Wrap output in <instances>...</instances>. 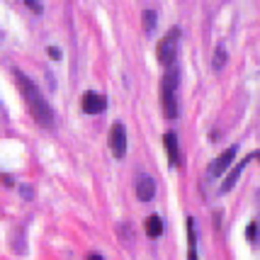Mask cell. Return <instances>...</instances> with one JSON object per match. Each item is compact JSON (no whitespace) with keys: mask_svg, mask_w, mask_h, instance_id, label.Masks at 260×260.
<instances>
[{"mask_svg":"<svg viewBox=\"0 0 260 260\" xmlns=\"http://www.w3.org/2000/svg\"><path fill=\"white\" fill-rule=\"evenodd\" d=\"M224 63H226V51H224V46L219 44L214 49V63H212V66H214V71H221Z\"/></svg>","mask_w":260,"mask_h":260,"instance_id":"obj_12","label":"cell"},{"mask_svg":"<svg viewBox=\"0 0 260 260\" xmlns=\"http://www.w3.org/2000/svg\"><path fill=\"white\" fill-rule=\"evenodd\" d=\"M3 182H5V185H10V187H12V178H10V175H3Z\"/></svg>","mask_w":260,"mask_h":260,"instance_id":"obj_18","label":"cell"},{"mask_svg":"<svg viewBox=\"0 0 260 260\" xmlns=\"http://www.w3.org/2000/svg\"><path fill=\"white\" fill-rule=\"evenodd\" d=\"M255 234H258V224L253 221V224H248V229H246V236H248V241H255Z\"/></svg>","mask_w":260,"mask_h":260,"instance_id":"obj_15","label":"cell"},{"mask_svg":"<svg viewBox=\"0 0 260 260\" xmlns=\"http://www.w3.org/2000/svg\"><path fill=\"white\" fill-rule=\"evenodd\" d=\"M24 5H27V8H32L37 15H42V3H39V0H24Z\"/></svg>","mask_w":260,"mask_h":260,"instance_id":"obj_14","label":"cell"},{"mask_svg":"<svg viewBox=\"0 0 260 260\" xmlns=\"http://www.w3.org/2000/svg\"><path fill=\"white\" fill-rule=\"evenodd\" d=\"M187 260H197V231L192 216H187Z\"/></svg>","mask_w":260,"mask_h":260,"instance_id":"obj_10","label":"cell"},{"mask_svg":"<svg viewBox=\"0 0 260 260\" xmlns=\"http://www.w3.org/2000/svg\"><path fill=\"white\" fill-rule=\"evenodd\" d=\"M178 88H180V68L170 66L160 80V105H163L166 119H178V114H180Z\"/></svg>","mask_w":260,"mask_h":260,"instance_id":"obj_2","label":"cell"},{"mask_svg":"<svg viewBox=\"0 0 260 260\" xmlns=\"http://www.w3.org/2000/svg\"><path fill=\"white\" fill-rule=\"evenodd\" d=\"M163 146H166L170 166L178 168V166H180V146H178V136H175V132H166V134H163Z\"/></svg>","mask_w":260,"mask_h":260,"instance_id":"obj_8","label":"cell"},{"mask_svg":"<svg viewBox=\"0 0 260 260\" xmlns=\"http://www.w3.org/2000/svg\"><path fill=\"white\" fill-rule=\"evenodd\" d=\"M46 54L54 58V61H61V49H56V46H49V49H46Z\"/></svg>","mask_w":260,"mask_h":260,"instance_id":"obj_16","label":"cell"},{"mask_svg":"<svg viewBox=\"0 0 260 260\" xmlns=\"http://www.w3.org/2000/svg\"><path fill=\"white\" fill-rule=\"evenodd\" d=\"M22 197L24 200H32V190H29V187H22Z\"/></svg>","mask_w":260,"mask_h":260,"instance_id":"obj_17","label":"cell"},{"mask_svg":"<svg viewBox=\"0 0 260 260\" xmlns=\"http://www.w3.org/2000/svg\"><path fill=\"white\" fill-rule=\"evenodd\" d=\"M163 234V221H160L158 214H151L146 219V236L148 238H158Z\"/></svg>","mask_w":260,"mask_h":260,"instance_id":"obj_11","label":"cell"},{"mask_svg":"<svg viewBox=\"0 0 260 260\" xmlns=\"http://www.w3.org/2000/svg\"><path fill=\"white\" fill-rule=\"evenodd\" d=\"M80 107H83L85 114H100L107 107V98H102L100 92L88 90V92H83V98H80Z\"/></svg>","mask_w":260,"mask_h":260,"instance_id":"obj_4","label":"cell"},{"mask_svg":"<svg viewBox=\"0 0 260 260\" xmlns=\"http://www.w3.org/2000/svg\"><path fill=\"white\" fill-rule=\"evenodd\" d=\"M255 158H258V160H260V151H258V153H255Z\"/></svg>","mask_w":260,"mask_h":260,"instance_id":"obj_20","label":"cell"},{"mask_svg":"<svg viewBox=\"0 0 260 260\" xmlns=\"http://www.w3.org/2000/svg\"><path fill=\"white\" fill-rule=\"evenodd\" d=\"M110 146H112L114 158H122L126 153V129L124 124H112V132H110Z\"/></svg>","mask_w":260,"mask_h":260,"instance_id":"obj_5","label":"cell"},{"mask_svg":"<svg viewBox=\"0 0 260 260\" xmlns=\"http://www.w3.org/2000/svg\"><path fill=\"white\" fill-rule=\"evenodd\" d=\"M141 20H144V29H146V32H153V27H156V12H153V10H144Z\"/></svg>","mask_w":260,"mask_h":260,"instance_id":"obj_13","label":"cell"},{"mask_svg":"<svg viewBox=\"0 0 260 260\" xmlns=\"http://www.w3.org/2000/svg\"><path fill=\"white\" fill-rule=\"evenodd\" d=\"M236 153H238V146L234 144V146H229L226 151L221 153V156H216L214 163L209 166V175H212V178H219V175H221V173H224V170H226L229 166L234 163V158H236Z\"/></svg>","mask_w":260,"mask_h":260,"instance_id":"obj_6","label":"cell"},{"mask_svg":"<svg viewBox=\"0 0 260 260\" xmlns=\"http://www.w3.org/2000/svg\"><path fill=\"white\" fill-rule=\"evenodd\" d=\"M12 76H15L17 90L22 92L24 105H27L29 114L34 117V122L39 126H44V129H51V126H54V110H51L49 100L44 98V92L39 90L37 83H34L24 71H20V68H12Z\"/></svg>","mask_w":260,"mask_h":260,"instance_id":"obj_1","label":"cell"},{"mask_svg":"<svg viewBox=\"0 0 260 260\" xmlns=\"http://www.w3.org/2000/svg\"><path fill=\"white\" fill-rule=\"evenodd\" d=\"M153 194H156V182H153V178L146 175V173L136 175V197H139L141 202H151Z\"/></svg>","mask_w":260,"mask_h":260,"instance_id":"obj_7","label":"cell"},{"mask_svg":"<svg viewBox=\"0 0 260 260\" xmlns=\"http://www.w3.org/2000/svg\"><path fill=\"white\" fill-rule=\"evenodd\" d=\"M250 158H255V153H253V156H246L243 160H238V166H236V168H234V170H231V173L226 175V180L221 182V192H229V190H234V185L238 182V178H241V173H243V168L248 166V160H250Z\"/></svg>","mask_w":260,"mask_h":260,"instance_id":"obj_9","label":"cell"},{"mask_svg":"<svg viewBox=\"0 0 260 260\" xmlns=\"http://www.w3.org/2000/svg\"><path fill=\"white\" fill-rule=\"evenodd\" d=\"M178 51H180V27H170V32L163 37L156 46V56H158L160 66H175L178 61Z\"/></svg>","mask_w":260,"mask_h":260,"instance_id":"obj_3","label":"cell"},{"mask_svg":"<svg viewBox=\"0 0 260 260\" xmlns=\"http://www.w3.org/2000/svg\"><path fill=\"white\" fill-rule=\"evenodd\" d=\"M88 260H105V258H100V255H95V253H92V255H88Z\"/></svg>","mask_w":260,"mask_h":260,"instance_id":"obj_19","label":"cell"}]
</instances>
